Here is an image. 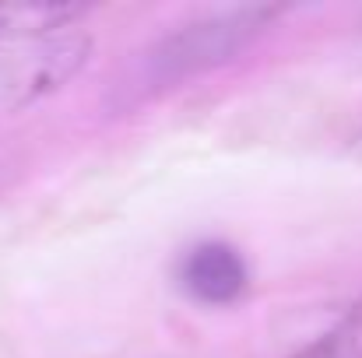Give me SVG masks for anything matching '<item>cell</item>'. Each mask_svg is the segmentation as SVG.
<instances>
[{"label": "cell", "instance_id": "6da1fadb", "mask_svg": "<svg viewBox=\"0 0 362 358\" xmlns=\"http://www.w3.org/2000/svg\"><path fill=\"white\" fill-rule=\"evenodd\" d=\"M274 18V7H233L204 14L180 32L165 35L148 53V78L155 85H173L194 74H204L233 60L243 46Z\"/></svg>", "mask_w": 362, "mask_h": 358}, {"label": "cell", "instance_id": "7a4b0ae2", "mask_svg": "<svg viewBox=\"0 0 362 358\" xmlns=\"http://www.w3.org/2000/svg\"><path fill=\"white\" fill-rule=\"evenodd\" d=\"M180 285L194 302L204 306H233L243 299L250 274L243 256L229 242H201L180 263Z\"/></svg>", "mask_w": 362, "mask_h": 358}, {"label": "cell", "instance_id": "3957f363", "mask_svg": "<svg viewBox=\"0 0 362 358\" xmlns=\"http://www.w3.org/2000/svg\"><path fill=\"white\" fill-rule=\"evenodd\" d=\"M81 14L85 7H71V4H0V46L60 35Z\"/></svg>", "mask_w": 362, "mask_h": 358}, {"label": "cell", "instance_id": "277c9868", "mask_svg": "<svg viewBox=\"0 0 362 358\" xmlns=\"http://www.w3.org/2000/svg\"><path fill=\"white\" fill-rule=\"evenodd\" d=\"M292 358H362V299L345 309V316L327 334Z\"/></svg>", "mask_w": 362, "mask_h": 358}, {"label": "cell", "instance_id": "5b68a950", "mask_svg": "<svg viewBox=\"0 0 362 358\" xmlns=\"http://www.w3.org/2000/svg\"><path fill=\"white\" fill-rule=\"evenodd\" d=\"M349 158H352V162H359V165H362V130L356 133V137H352V144H349Z\"/></svg>", "mask_w": 362, "mask_h": 358}]
</instances>
